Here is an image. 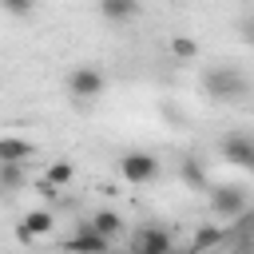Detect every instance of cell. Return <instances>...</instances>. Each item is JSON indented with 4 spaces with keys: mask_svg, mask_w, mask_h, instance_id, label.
<instances>
[{
    "mask_svg": "<svg viewBox=\"0 0 254 254\" xmlns=\"http://www.w3.org/2000/svg\"><path fill=\"white\" fill-rule=\"evenodd\" d=\"M202 91L210 99H242L250 91V79L238 67H210L202 71Z\"/></svg>",
    "mask_w": 254,
    "mask_h": 254,
    "instance_id": "1",
    "label": "cell"
},
{
    "mask_svg": "<svg viewBox=\"0 0 254 254\" xmlns=\"http://www.w3.org/2000/svg\"><path fill=\"white\" fill-rule=\"evenodd\" d=\"M67 87H71V95H75V99H99V95L107 91V79H103V71H99V67L83 64V67H75V71L67 75Z\"/></svg>",
    "mask_w": 254,
    "mask_h": 254,
    "instance_id": "2",
    "label": "cell"
},
{
    "mask_svg": "<svg viewBox=\"0 0 254 254\" xmlns=\"http://www.w3.org/2000/svg\"><path fill=\"white\" fill-rule=\"evenodd\" d=\"M119 171H123L127 183H151V179L159 175V159L147 155V151H127V155L119 159Z\"/></svg>",
    "mask_w": 254,
    "mask_h": 254,
    "instance_id": "3",
    "label": "cell"
},
{
    "mask_svg": "<svg viewBox=\"0 0 254 254\" xmlns=\"http://www.w3.org/2000/svg\"><path fill=\"white\" fill-rule=\"evenodd\" d=\"M127 250H135V254H171L175 246H171V234H167V230L143 226V230L131 234V246H127Z\"/></svg>",
    "mask_w": 254,
    "mask_h": 254,
    "instance_id": "4",
    "label": "cell"
},
{
    "mask_svg": "<svg viewBox=\"0 0 254 254\" xmlns=\"http://www.w3.org/2000/svg\"><path fill=\"white\" fill-rule=\"evenodd\" d=\"M210 206L222 218H238L246 210V194H242V187H214L210 190Z\"/></svg>",
    "mask_w": 254,
    "mask_h": 254,
    "instance_id": "5",
    "label": "cell"
},
{
    "mask_svg": "<svg viewBox=\"0 0 254 254\" xmlns=\"http://www.w3.org/2000/svg\"><path fill=\"white\" fill-rule=\"evenodd\" d=\"M222 159L234 163V167H250V171H254V139H246V135H226V139H222Z\"/></svg>",
    "mask_w": 254,
    "mask_h": 254,
    "instance_id": "6",
    "label": "cell"
},
{
    "mask_svg": "<svg viewBox=\"0 0 254 254\" xmlns=\"http://www.w3.org/2000/svg\"><path fill=\"white\" fill-rule=\"evenodd\" d=\"M107 242H111V238H103V234H99V230L87 222V226H83L75 238H67L64 246H67L71 254H99V250H107Z\"/></svg>",
    "mask_w": 254,
    "mask_h": 254,
    "instance_id": "7",
    "label": "cell"
},
{
    "mask_svg": "<svg viewBox=\"0 0 254 254\" xmlns=\"http://www.w3.org/2000/svg\"><path fill=\"white\" fill-rule=\"evenodd\" d=\"M99 12L111 24H127V20L139 16V0H99Z\"/></svg>",
    "mask_w": 254,
    "mask_h": 254,
    "instance_id": "8",
    "label": "cell"
},
{
    "mask_svg": "<svg viewBox=\"0 0 254 254\" xmlns=\"http://www.w3.org/2000/svg\"><path fill=\"white\" fill-rule=\"evenodd\" d=\"M32 155H36V147L28 139H16V135H4L0 139V163H24Z\"/></svg>",
    "mask_w": 254,
    "mask_h": 254,
    "instance_id": "9",
    "label": "cell"
},
{
    "mask_svg": "<svg viewBox=\"0 0 254 254\" xmlns=\"http://www.w3.org/2000/svg\"><path fill=\"white\" fill-rule=\"evenodd\" d=\"M52 210H28V218H24V226H20V234L28 238V234H48L52 230Z\"/></svg>",
    "mask_w": 254,
    "mask_h": 254,
    "instance_id": "10",
    "label": "cell"
},
{
    "mask_svg": "<svg viewBox=\"0 0 254 254\" xmlns=\"http://www.w3.org/2000/svg\"><path fill=\"white\" fill-rule=\"evenodd\" d=\"M91 226H95L103 238H115V234L123 230V218H119L115 210H95V214H91Z\"/></svg>",
    "mask_w": 254,
    "mask_h": 254,
    "instance_id": "11",
    "label": "cell"
},
{
    "mask_svg": "<svg viewBox=\"0 0 254 254\" xmlns=\"http://www.w3.org/2000/svg\"><path fill=\"white\" fill-rule=\"evenodd\" d=\"M0 183H4V190H16V187L24 183V171H20V163H0Z\"/></svg>",
    "mask_w": 254,
    "mask_h": 254,
    "instance_id": "12",
    "label": "cell"
},
{
    "mask_svg": "<svg viewBox=\"0 0 254 254\" xmlns=\"http://www.w3.org/2000/svg\"><path fill=\"white\" fill-rule=\"evenodd\" d=\"M171 52H175L179 60H190L198 48H194V40H187V36H175V40H171Z\"/></svg>",
    "mask_w": 254,
    "mask_h": 254,
    "instance_id": "13",
    "label": "cell"
},
{
    "mask_svg": "<svg viewBox=\"0 0 254 254\" xmlns=\"http://www.w3.org/2000/svg\"><path fill=\"white\" fill-rule=\"evenodd\" d=\"M48 179H52L56 187H67V183H71V167H67V163H52V167H48Z\"/></svg>",
    "mask_w": 254,
    "mask_h": 254,
    "instance_id": "14",
    "label": "cell"
},
{
    "mask_svg": "<svg viewBox=\"0 0 254 254\" xmlns=\"http://www.w3.org/2000/svg\"><path fill=\"white\" fill-rule=\"evenodd\" d=\"M183 179H187V183H194V187H206V175H202V167H198L194 159H187V163H183Z\"/></svg>",
    "mask_w": 254,
    "mask_h": 254,
    "instance_id": "15",
    "label": "cell"
},
{
    "mask_svg": "<svg viewBox=\"0 0 254 254\" xmlns=\"http://www.w3.org/2000/svg\"><path fill=\"white\" fill-rule=\"evenodd\" d=\"M222 238V230H214V226H206V230H198L194 234V250H202V246H214Z\"/></svg>",
    "mask_w": 254,
    "mask_h": 254,
    "instance_id": "16",
    "label": "cell"
},
{
    "mask_svg": "<svg viewBox=\"0 0 254 254\" xmlns=\"http://www.w3.org/2000/svg\"><path fill=\"white\" fill-rule=\"evenodd\" d=\"M0 4H4V8H8V12H12V16H28V12H32V4H36V0H0Z\"/></svg>",
    "mask_w": 254,
    "mask_h": 254,
    "instance_id": "17",
    "label": "cell"
},
{
    "mask_svg": "<svg viewBox=\"0 0 254 254\" xmlns=\"http://www.w3.org/2000/svg\"><path fill=\"white\" fill-rule=\"evenodd\" d=\"M99 254H111V250H99Z\"/></svg>",
    "mask_w": 254,
    "mask_h": 254,
    "instance_id": "18",
    "label": "cell"
},
{
    "mask_svg": "<svg viewBox=\"0 0 254 254\" xmlns=\"http://www.w3.org/2000/svg\"><path fill=\"white\" fill-rule=\"evenodd\" d=\"M127 254H135V250H127Z\"/></svg>",
    "mask_w": 254,
    "mask_h": 254,
    "instance_id": "19",
    "label": "cell"
}]
</instances>
